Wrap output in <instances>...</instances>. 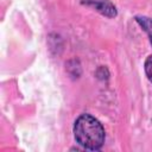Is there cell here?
Instances as JSON below:
<instances>
[{"label": "cell", "instance_id": "1", "mask_svg": "<svg viewBox=\"0 0 152 152\" xmlns=\"http://www.w3.org/2000/svg\"><path fill=\"white\" fill-rule=\"evenodd\" d=\"M74 137L76 142L84 150L99 151L104 144L106 132L96 118L84 113L74 122Z\"/></svg>", "mask_w": 152, "mask_h": 152}, {"label": "cell", "instance_id": "2", "mask_svg": "<svg viewBox=\"0 0 152 152\" xmlns=\"http://www.w3.org/2000/svg\"><path fill=\"white\" fill-rule=\"evenodd\" d=\"M82 4L93 6L96 11H99L101 14L106 17L112 18L116 15V8L109 0H86V1H82Z\"/></svg>", "mask_w": 152, "mask_h": 152}, {"label": "cell", "instance_id": "3", "mask_svg": "<svg viewBox=\"0 0 152 152\" xmlns=\"http://www.w3.org/2000/svg\"><path fill=\"white\" fill-rule=\"evenodd\" d=\"M134 19L139 24V26L147 33L148 40L152 44V19L148 17H145V15H137Z\"/></svg>", "mask_w": 152, "mask_h": 152}, {"label": "cell", "instance_id": "4", "mask_svg": "<svg viewBox=\"0 0 152 152\" xmlns=\"http://www.w3.org/2000/svg\"><path fill=\"white\" fill-rule=\"evenodd\" d=\"M144 70H145V74H146L147 80L152 83V55H150V56L145 59Z\"/></svg>", "mask_w": 152, "mask_h": 152}]
</instances>
